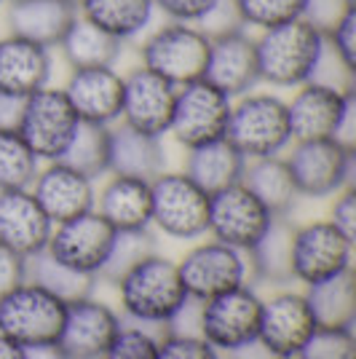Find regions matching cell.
<instances>
[{
	"instance_id": "1",
	"label": "cell",
	"mask_w": 356,
	"mask_h": 359,
	"mask_svg": "<svg viewBox=\"0 0 356 359\" xmlns=\"http://www.w3.org/2000/svg\"><path fill=\"white\" fill-rule=\"evenodd\" d=\"M121 311L126 322L153 332H169L172 322L191 303V295L179 279L177 260H169L158 252L142 257L134 269L118 279Z\"/></svg>"
},
{
	"instance_id": "2",
	"label": "cell",
	"mask_w": 356,
	"mask_h": 359,
	"mask_svg": "<svg viewBox=\"0 0 356 359\" xmlns=\"http://www.w3.org/2000/svg\"><path fill=\"white\" fill-rule=\"evenodd\" d=\"M324 35L306 19H292L260 30L254 38L257 78L276 89H297L308 83L324 54Z\"/></svg>"
},
{
	"instance_id": "3",
	"label": "cell",
	"mask_w": 356,
	"mask_h": 359,
	"mask_svg": "<svg viewBox=\"0 0 356 359\" xmlns=\"http://www.w3.org/2000/svg\"><path fill=\"white\" fill-rule=\"evenodd\" d=\"M225 140L247 158L282 156L292 145L287 100L271 91H247L233 100Z\"/></svg>"
},
{
	"instance_id": "4",
	"label": "cell",
	"mask_w": 356,
	"mask_h": 359,
	"mask_svg": "<svg viewBox=\"0 0 356 359\" xmlns=\"http://www.w3.org/2000/svg\"><path fill=\"white\" fill-rule=\"evenodd\" d=\"M150 228H158L163 236L179 241H196L207 236L209 223V194L198 188L182 169H163L150 180Z\"/></svg>"
},
{
	"instance_id": "5",
	"label": "cell",
	"mask_w": 356,
	"mask_h": 359,
	"mask_svg": "<svg viewBox=\"0 0 356 359\" xmlns=\"http://www.w3.org/2000/svg\"><path fill=\"white\" fill-rule=\"evenodd\" d=\"M300 198H332L343 188L354 185L356 150L338 145L335 140H303L284 150Z\"/></svg>"
},
{
	"instance_id": "6",
	"label": "cell",
	"mask_w": 356,
	"mask_h": 359,
	"mask_svg": "<svg viewBox=\"0 0 356 359\" xmlns=\"http://www.w3.org/2000/svg\"><path fill=\"white\" fill-rule=\"evenodd\" d=\"M209 38L196 25L185 22H166L150 30L139 43V65L174 86L204 78Z\"/></svg>"
},
{
	"instance_id": "7",
	"label": "cell",
	"mask_w": 356,
	"mask_h": 359,
	"mask_svg": "<svg viewBox=\"0 0 356 359\" xmlns=\"http://www.w3.org/2000/svg\"><path fill=\"white\" fill-rule=\"evenodd\" d=\"M263 298L252 285H241L198 303V335L220 354H233L257 341Z\"/></svg>"
},
{
	"instance_id": "8",
	"label": "cell",
	"mask_w": 356,
	"mask_h": 359,
	"mask_svg": "<svg viewBox=\"0 0 356 359\" xmlns=\"http://www.w3.org/2000/svg\"><path fill=\"white\" fill-rule=\"evenodd\" d=\"M64 314V300L32 282H22L0 298V332L22 346L57 344Z\"/></svg>"
},
{
	"instance_id": "9",
	"label": "cell",
	"mask_w": 356,
	"mask_h": 359,
	"mask_svg": "<svg viewBox=\"0 0 356 359\" xmlns=\"http://www.w3.org/2000/svg\"><path fill=\"white\" fill-rule=\"evenodd\" d=\"M231 105H233V100L217 86H212L207 78L177 86L174 110H172L166 135L174 137V142L185 150L223 140L228 132Z\"/></svg>"
},
{
	"instance_id": "10",
	"label": "cell",
	"mask_w": 356,
	"mask_h": 359,
	"mask_svg": "<svg viewBox=\"0 0 356 359\" xmlns=\"http://www.w3.org/2000/svg\"><path fill=\"white\" fill-rule=\"evenodd\" d=\"M177 269L191 300H198V303L241 285H252L247 252L228 247L217 239L198 241L196 247H191L177 260Z\"/></svg>"
},
{
	"instance_id": "11",
	"label": "cell",
	"mask_w": 356,
	"mask_h": 359,
	"mask_svg": "<svg viewBox=\"0 0 356 359\" xmlns=\"http://www.w3.org/2000/svg\"><path fill=\"white\" fill-rule=\"evenodd\" d=\"M81 118L64 97L62 86H43L27 97L19 135L41 161H60L70 148Z\"/></svg>"
},
{
	"instance_id": "12",
	"label": "cell",
	"mask_w": 356,
	"mask_h": 359,
	"mask_svg": "<svg viewBox=\"0 0 356 359\" xmlns=\"http://www.w3.org/2000/svg\"><path fill=\"white\" fill-rule=\"evenodd\" d=\"M292 282L311 287L354 269V241L343 236L329 220L295 225L292 233Z\"/></svg>"
},
{
	"instance_id": "13",
	"label": "cell",
	"mask_w": 356,
	"mask_h": 359,
	"mask_svg": "<svg viewBox=\"0 0 356 359\" xmlns=\"http://www.w3.org/2000/svg\"><path fill=\"white\" fill-rule=\"evenodd\" d=\"M273 217L276 215L244 182H236L209 194L207 236L236 247L241 252H249L268 231V225L273 223Z\"/></svg>"
},
{
	"instance_id": "14",
	"label": "cell",
	"mask_w": 356,
	"mask_h": 359,
	"mask_svg": "<svg viewBox=\"0 0 356 359\" xmlns=\"http://www.w3.org/2000/svg\"><path fill=\"white\" fill-rule=\"evenodd\" d=\"M316 330V319L303 290H279L263 298L257 344L271 359H295Z\"/></svg>"
},
{
	"instance_id": "15",
	"label": "cell",
	"mask_w": 356,
	"mask_h": 359,
	"mask_svg": "<svg viewBox=\"0 0 356 359\" xmlns=\"http://www.w3.org/2000/svg\"><path fill=\"white\" fill-rule=\"evenodd\" d=\"M113 239H116V228L97 210H91L73 220L54 225L46 252L81 273L97 276L107 260Z\"/></svg>"
},
{
	"instance_id": "16",
	"label": "cell",
	"mask_w": 356,
	"mask_h": 359,
	"mask_svg": "<svg viewBox=\"0 0 356 359\" xmlns=\"http://www.w3.org/2000/svg\"><path fill=\"white\" fill-rule=\"evenodd\" d=\"M121 325L123 316L104 300L94 295L70 300L57 346L67 359H102Z\"/></svg>"
},
{
	"instance_id": "17",
	"label": "cell",
	"mask_w": 356,
	"mask_h": 359,
	"mask_svg": "<svg viewBox=\"0 0 356 359\" xmlns=\"http://www.w3.org/2000/svg\"><path fill=\"white\" fill-rule=\"evenodd\" d=\"M174 97H177L174 83L137 65L129 73H123L121 123L132 126L137 132H145V135L166 137L172 110H174Z\"/></svg>"
},
{
	"instance_id": "18",
	"label": "cell",
	"mask_w": 356,
	"mask_h": 359,
	"mask_svg": "<svg viewBox=\"0 0 356 359\" xmlns=\"http://www.w3.org/2000/svg\"><path fill=\"white\" fill-rule=\"evenodd\" d=\"M354 91H341L308 81L297 86L292 100H287V118L292 142L303 140H332L345 110L354 105Z\"/></svg>"
},
{
	"instance_id": "19",
	"label": "cell",
	"mask_w": 356,
	"mask_h": 359,
	"mask_svg": "<svg viewBox=\"0 0 356 359\" xmlns=\"http://www.w3.org/2000/svg\"><path fill=\"white\" fill-rule=\"evenodd\" d=\"M30 194L41 204L51 223H64L86 215L97 204V180L78 172L64 161H46L30 185Z\"/></svg>"
},
{
	"instance_id": "20",
	"label": "cell",
	"mask_w": 356,
	"mask_h": 359,
	"mask_svg": "<svg viewBox=\"0 0 356 359\" xmlns=\"http://www.w3.org/2000/svg\"><path fill=\"white\" fill-rule=\"evenodd\" d=\"M64 97L70 100L81 123L116 126L123 105V73L116 65L104 67H73L64 81Z\"/></svg>"
},
{
	"instance_id": "21",
	"label": "cell",
	"mask_w": 356,
	"mask_h": 359,
	"mask_svg": "<svg viewBox=\"0 0 356 359\" xmlns=\"http://www.w3.org/2000/svg\"><path fill=\"white\" fill-rule=\"evenodd\" d=\"M204 78L223 94H228L231 100L252 91L260 83L252 35L247 30H238L220 35V38H212Z\"/></svg>"
},
{
	"instance_id": "22",
	"label": "cell",
	"mask_w": 356,
	"mask_h": 359,
	"mask_svg": "<svg viewBox=\"0 0 356 359\" xmlns=\"http://www.w3.org/2000/svg\"><path fill=\"white\" fill-rule=\"evenodd\" d=\"M54 48L19 35H0V91L30 97L43 86H51Z\"/></svg>"
},
{
	"instance_id": "23",
	"label": "cell",
	"mask_w": 356,
	"mask_h": 359,
	"mask_svg": "<svg viewBox=\"0 0 356 359\" xmlns=\"http://www.w3.org/2000/svg\"><path fill=\"white\" fill-rule=\"evenodd\" d=\"M54 223L27 191H0V244L22 257L43 252Z\"/></svg>"
},
{
	"instance_id": "24",
	"label": "cell",
	"mask_w": 356,
	"mask_h": 359,
	"mask_svg": "<svg viewBox=\"0 0 356 359\" xmlns=\"http://www.w3.org/2000/svg\"><path fill=\"white\" fill-rule=\"evenodd\" d=\"M75 16L78 6L73 0H8L6 27L11 35L57 48Z\"/></svg>"
},
{
	"instance_id": "25",
	"label": "cell",
	"mask_w": 356,
	"mask_h": 359,
	"mask_svg": "<svg viewBox=\"0 0 356 359\" xmlns=\"http://www.w3.org/2000/svg\"><path fill=\"white\" fill-rule=\"evenodd\" d=\"M94 210L116 231H150V180L110 175L97 191Z\"/></svg>"
},
{
	"instance_id": "26",
	"label": "cell",
	"mask_w": 356,
	"mask_h": 359,
	"mask_svg": "<svg viewBox=\"0 0 356 359\" xmlns=\"http://www.w3.org/2000/svg\"><path fill=\"white\" fill-rule=\"evenodd\" d=\"M166 169V148L163 137L137 132L126 123L110 126V161L107 175L153 180Z\"/></svg>"
},
{
	"instance_id": "27",
	"label": "cell",
	"mask_w": 356,
	"mask_h": 359,
	"mask_svg": "<svg viewBox=\"0 0 356 359\" xmlns=\"http://www.w3.org/2000/svg\"><path fill=\"white\" fill-rule=\"evenodd\" d=\"M78 14L126 46L150 32L156 19V3L153 0H78Z\"/></svg>"
},
{
	"instance_id": "28",
	"label": "cell",
	"mask_w": 356,
	"mask_h": 359,
	"mask_svg": "<svg viewBox=\"0 0 356 359\" xmlns=\"http://www.w3.org/2000/svg\"><path fill=\"white\" fill-rule=\"evenodd\" d=\"M244 166H247V158L223 137V140L207 142L201 148L188 150L182 172L193 180L198 188H204L207 194H214V191H223L228 185L241 182Z\"/></svg>"
},
{
	"instance_id": "29",
	"label": "cell",
	"mask_w": 356,
	"mask_h": 359,
	"mask_svg": "<svg viewBox=\"0 0 356 359\" xmlns=\"http://www.w3.org/2000/svg\"><path fill=\"white\" fill-rule=\"evenodd\" d=\"M292 233L295 223L292 217H273L268 231L260 236V241L247 252L249 260V279L268 282V285L284 287L292 282Z\"/></svg>"
},
{
	"instance_id": "30",
	"label": "cell",
	"mask_w": 356,
	"mask_h": 359,
	"mask_svg": "<svg viewBox=\"0 0 356 359\" xmlns=\"http://www.w3.org/2000/svg\"><path fill=\"white\" fill-rule=\"evenodd\" d=\"M241 182H244L276 217H289L292 210H295L297 198H300L284 153L282 156H266V158H252V161H247Z\"/></svg>"
},
{
	"instance_id": "31",
	"label": "cell",
	"mask_w": 356,
	"mask_h": 359,
	"mask_svg": "<svg viewBox=\"0 0 356 359\" xmlns=\"http://www.w3.org/2000/svg\"><path fill=\"white\" fill-rule=\"evenodd\" d=\"M64 65L73 67H104V65H116L123 54V43L116 41L113 35H107L104 30L94 27L91 22H86L78 14L73 19V25L67 27V32L62 35V41L57 43Z\"/></svg>"
},
{
	"instance_id": "32",
	"label": "cell",
	"mask_w": 356,
	"mask_h": 359,
	"mask_svg": "<svg viewBox=\"0 0 356 359\" xmlns=\"http://www.w3.org/2000/svg\"><path fill=\"white\" fill-rule=\"evenodd\" d=\"M306 300L311 306L316 327H354L356 325V276L354 269L332 279L306 287Z\"/></svg>"
},
{
	"instance_id": "33",
	"label": "cell",
	"mask_w": 356,
	"mask_h": 359,
	"mask_svg": "<svg viewBox=\"0 0 356 359\" xmlns=\"http://www.w3.org/2000/svg\"><path fill=\"white\" fill-rule=\"evenodd\" d=\"M27 282L43 287L46 292L57 295L64 303L94 295V287L100 285L97 276H89V273H81V271L64 266L46 250L27 257Z\"/></svg>"
},
{
	"instance_id": "34",
	"label": "cell",
	"mask_w": 356,
	"mask_h": 359,
	"mask_svg": "<svg viewBox=\"0 0 356 359\" xmlns=\"http://www.w3.org/2000/svg\"><path fill=\"white\" fill-rule=\"evenodd\" d=\"M41 164L19 132L0 129V191H27Z\"/></svg>"
},
{
	"instance_id": "35",
	"label": "cell",
	"mask_w": 356,
	"mask_h": 359,
	"mask_svg": "<svg viewBox=\"0 0 356 359\" xmlns=\"http://www.w3.org/2000/svg\"><path fill=\"white\" fill-rule=\"evenodd\" d=\"M60 161L75 166L78 172L89 175L91 180L107 175V161H110V126H97V123H81L75 132L70 148L64 150Z\"/></svg>"
},
{
	"instance_id": "36",
	"label": "cell",
	"mask_w": 356,
	"mask_h": 359,
	"mask_svg": "<svg viewBox=\"0 0 356 359\" xmlns=\"http://www.w3.org/2000/svg\"><path fill=\"white\" fill-rule=\"evenodd\" d=\"M156 252V239L150 231H116L113 247L107 252L104 266L97 273V282L104 285H118V279L129 269H134L142 257Z\"/></svg>"
},
{
	"instance_id": "37",
	"label": "cell",
	"mask_w": 356,
	"mask_h": 359,
	"mask_svg": "<svg viewBox=\"0 0 356 359\" xmlns=\"http://www.w3.org/2000/svg\"><path fill=\"white\" fill-rule=\"evenodd\" d=\"M244 27L268 30L292 19H303L306 0H236Z\"/></svg>"
},
{
	"instance_id": "38",
	"label": "cell",
	"mask_w": 356,
	"mask_h": 359,
	"mask_svg": "<svg viewBox=\"0 0 356 359\" xmlns=\"http://www.w3.org/2000/svg\"><path fill=\"white\" fill-rule=\"evenodd\" d=\"M295 359H356L354 327H316Z\"/></svg>"
},
{
	"instance_id": "39",
	"label": "cell",
	"mask_w": 356,
	"mask_h": 359,
	"mask_svg": "<svg viewBox=\"0 0 356 359\" xmlns=\"http://www.w3.org/2000/svg\"><path fill=\"white\" fill-rule=\"evenodd\" d=\"M158 332L123 319L118 335L107 346L102 359H158Z\"/></svg>"
},
{
	"instance_id": "40",
	"label": "cell",
	"mask_w": 356,
	"mask_h": 359,
	"mask_svg": "<svg viewBox=\"0 0 356 359\" xmlns=\"http://www.w3.org/2000/svg\"><path fill=\"white\" fill-rule=\"evenodd\" d=\"M158 359H223V354L198 332L169 330L158 341Z\"/></svg>"
},
{
	"instance_id": "41",
	"label": "cell",
	"mask_w": 356,
	"mask_h": 359,
	"mask_svg": "<svg viewBox=\"0 0 356 359\" xmlns=\"http://www.w3.org/2000/svg\"><path fill=\"white\" fill-rule=\"evenodd\" d=\"M196 27L204 32L209 41L212 38H220V35H228V32L247 30L236 8V0H217L207 14L196 22Z\"/></svg>"
},
{
	"instance_id": "42",
	"label": "cell",
	"mask_w": 356,
	"mask_h": 359,
	"mask_svg": "<svg viewBox=\"0 0 356 359\" xmlns=\"http://www.w3.org/2000/svg\"><path fill=\"white\" fill-rule=\"evenodd\" d=\"M329 51L343 62L348 65L351 70H356V6L351 11H345L341 22L332 27V30L324 35Z\"/></svg>"
},
{
	"instance_id": "43",
	"label": "cell",
	"mask_w": 356,
	"mask_h": 359,
	"mask_svg": "<svg viewBox=\"0 0 356 359\" xmlns=\"http://www.w3.org/2000/svg\"><path fill=\"white\" fill-rule=\"evenodd\" d=\"M351 8H354V0H306L303 19L322 35H327Z\"/></svg>"
},
{
	"instance_id": "44",
	"label": "cell",
	"mask_w": 356,
	"mask_h": 359,
	"mask_svg": "<svg viewBox=\"0 0 356 359\" xmlns=\"http://www.w3.org/2000/svg\"><path fill=\"white\" fill-rule=\"evenodd\" d=\"M332 210H329V223L341 231L343 236L356 239V188L348 185L338 196H332Z\"/></svg>"
},
{
	"instance_id": "45",
	"label": "cell",
	"mask_w": 356,
	"mask_h": 359,
	"mask_svg": "<svg viewBox=\"0 0 356 359\" xmlns=\"http://www.w3.org/2000/svg\"><path fill=\"white\" fill-rule=\"evenodd\" d=\"M153 3H156V11H161L169 22L196 25L217 0H153Z\"/></svg>"
},
{
	"instance_id": "46",
	"label": "cell",
	"mask_w": 356,
	"mask_h": 359,
	"mask_svg": "<svg viewBox=\"0 0 356 359\" xmlns=\"http://www.w3.org/2000/svg\"><path fill=\"white\" fill-rule=\"evenodd\" d=\"M27 282V257L16 255L6 244H0V298L14 287Z\"/></svg>"
},
{
	"instance_id": "47",
	"label": "cell",
	"mask_w": 356,
	"mask_h": 359,
	"mask_svg": "<svg viewBox=\"0 0 356 359\" xmlns=\"http://www.w3.org/2000/svg\"><path fill=\"white\" fill-rule=\"evenodd\" d=\"M25 102H27V97H16V94H8V91H0V129L19 132Z\"/></svg>"
},
{
	"instance_id": "48",
	"label": "cell",
	"mask_w": 356,
	"mask_h": 359,
	"mask_svg": "<svg viewBox=\"0 0 356 359\" xmlns=\"http://www.w3.org/2000/svg\"><path fill=\"white\" fill-rule=\"evenodd\" d=\"M0 359H27V346L16 344L14 338L0 332Z\"/></svg>"
},
{
	"instance_id": "49",
	"label": "cell",
	"mask_w": 356,
	"mask_h": 359,
	"mask_svg": "<svg viewBox=\"0 0 356 359\" xmlns=\"http://www.w3.org/2000/svg\"><path fill=\"white\" fill-rule=\"evenodd\" d=\"M27 359H67L62 354L57 344H41V346H27Z\"/></svg>"
},
{
	"instance_id": "50",
	"label": "cell",
	"mask_w": 356,
	"mask_h": 359,
	"mask_svg": "<svg viewBox=\"0 0 356 359\" xmlns=\"http://www.w3.org/2000/svg\"><path fill=\"white\" fill-rule=\"evenodd\" d=\"M3 3H6V0H0V6H3Z\"/></svg>"
},
{
	"instance_id": "51",
	"label": "cell",
	"mask_w": 356,
	"mask_h": 359,
	"mask_svg": "<svg viewBox=\"0 0 356 359\" xmlns=\"http://www.w3.org/2000/svg\"><path fill=\"white\" fill-rule=\"evenodd\" d=\"M73 3H75V6H78V0H73Z\"/></svg>"
}]
</instances>
